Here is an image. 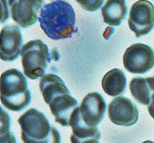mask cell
<instances>
[{
    "label": "cell",
    "mask_w": 154,
    "mask_h": 143,
    "mask_svg": "<svg viewBox=\"0 0 154 143\" xmlns=\"http://www.w3.org/2000/svg\"><path fill=\"white\" fill-rule=\"evenodd\" d=\"M41 28L52 40L71 38L75 32L76 17L72 6L65 0H54L43 5L38 17Z\"/></svg>",
    "instance_id": "6da1fadb"
},
{
    "label": "cell",
    "mask_w": 154,
    "mask_h": 143,
    "mask_svg": "<svg viewBox=\"0 0 154 143\" xmlns=\"http://www.w3.org/2000/svg\"><path fill=\"white\" fill-rule=\"evenodd\" d=\"M23 143H61V135L42 112L30 108L17 120Z\"/></svg>",
    "instance_id": "7a4b0ae2"
},
{
    "label": "cell",
    "mask_w": 154,
    "mask_h": 143,
    "mask_svg": "<svg viewBox=\"0 0 154 143\" xmlns=\"http://www.w3.org/2000/svg\"><path fill=\"white\" fill-rule=\"evenodd\" d=\"M1 103L12 111H21L31 103V93L25 75L17 69H10L1 75Z\"/></svg>",
    "instance_id": "3957f363"
},
{
    "label": "cell",
    "mask_w": 154,
    "mask_h": 143,
    "mask_svg": "<svg viewBox=\"0 0 154 143\" xmlns=\"http://www.w3.org/2000/svg\"><path fill=\"white\" fill-rule=\"evenodd\" d=\"M56 51V49H53L50 53L48 46L41 40L29 41L24 44L20 56L25 77L33 80L42 78L45 75L48 64L52 59H55L54 53Z\"/></svg>",
    "instance_id": "277c9868"
},
{
    "label": "cell",
    "mask_w": 154,
    "mask_h": 143,
    "mask_svg": "<svg viewBox=\"0 0 154 143\" xmlns=\"http://www.w3.org/2000/svg\"><path fill=\"white\" fill-rule=\"evenodd\" d=\"M122 61L129 73L143 75L154 67V50L147 45L134 44L125 50Z\"/></svg>",
    "instance_id": "5b68a950"
},
{
    "label": "cell",
    "mask_w": 154,
    "mask_h": 143,
    "mask_svg": "<svg viewBox=\"0 0 154 143\" xmlns=\"http://www.w3.org/2000/svg\"><path fill=\"white\" fill-rule=\"evenodd\" d=\"M128 25L137 38L148 34L154 27V6L147 0H139L131 6Z\"/></svg>",
    "instance_id": "8992f818"
},
{
    "label": "cell",
    "mask_w": 154,
    "mask_h": 143,
    "mask_svg": "<svg viewBox=\"0 0 154 143\" xmlns=\"http://www.w3.org/2000/svg\"><path fill=\"white\" fill-rule=\"evenodd\" d=\"M45 0H8L13 21L21 28H28L38 21Z\"/></svg>",
    "instance_id": "52a82bcc"
},
{
    "label": "cell",
    "mask_w": 154,
    "mask_h": 143,
    "mask_svg": "<svg viewBox=\"0 0 154 143\" xmlns=\"http://www.w3.org/2000/svg\"><path fill=\"white\" fill-rule=\"evenodd\" d=\"M108 116L115 125L129 127L137 123L139 110L131 100L119 96L108 104Z\"/></svg>",
    "instance_id": "ba28073f"
},
{
    "label": "cell",
    "mask_w": 154,
    "mask_h": 143,
    "mask_svg": "<svg viewBox=\"0 0 154 143\" xmlns=\"http://www.w3.org/2000/svg\"><path fill=\"white\" fill-rule=\"evenodd\" d=\"M22 36L20 28L9 24L0 32V57L3 61H14L19 56L22 49Z\"/></svg>",
    "instance_id": "9c48e42d"
},
{
    "label": "cell",
    "mask_w": 154,
    "mask_h": 143,
    "mask_svg": "<svg viewBox=\"0 0 154 143\" xmlns=\"http://www.w3.org/2000/svg\"><path fill=\"white\" fill-rule=\"evenodd\" d=\"M107 104L102 95L97 92L89 93L79 106L80 115L86 125L96 127L103 120Z\"/></svg>",
    "instance_id": "30bf717a"
},
{
    "label": "cell",
    "mask_w": 154,
    "mask_h": 143,
    "mask_svg": "<svg viewBox=\"0 0 154 143\" xmlns=\"http://www.w3.org/2000/svg\"><path fill=\"white\" fill-rule=\"evenodd\" d=\"M49 107L55 121L63 127H69L72 113L78 107V103L70 94H63L53 100Z\"/></svg>",
    "instance_id": "8fae6325"
},
{
    "label": "cell",
    "mask_w": 154,
    "mask_h": 143,
    "mask_svg": "<svg viewBox=\"0 0 154 143\" xmlns=\"http://www.w3.org/2000/svg\"><path fill=\"white\" fill-rule=\"evenodd\" d=\"M69 126L72 130L70 135L71 143H83L88 140H98L101 135L96 127L86 125L80 115L79 106L72 113Z\"/></svg>",
    "instance_id": "7c38bea8"
},
{
    "label": "cell",
    "mask_w": 154,
    "mask_h": 143,
    "mask_svg": "<svg viewBox=\"0 0 154 143\" xmlns=\"http://www.w3.org/2000/svg\"><path fill=\"white\" fill-rule=\"evenodd\" d=\"M40 90L45 102L49 106L56 97L63 94H69L63 79L53 74H46L40 80Z\"/></svg>",
    "instance_id": "4fadbf2b"
},
{
    "label": "cell",
    "mask_w": 154,
    "mask_h": 143,
    "mask_svg": "<svg viewBox=\"0 0 154 143\" xmlns=\"http://www.w3.org/2000/svg\"><path fill=\"white\" fill-rule=\"evenodd\" d=\"M127 5L125 0H107L101 8L103 21L110 26H119L126 17Z\"/></svg>",
    "instance_id": "5bb4252c"
},
{
    "label": "cell",
    "mask_w": 154,
    "mask_h": 143,
    "mask_svg": "<svg viewBox=\"0 0 154 143\" xmlns=\"http://www.w3.org/2000/svg\"><path fill=\"white\" fill-rule=\"evenodd\" d=\"M103 91L111 97H119L126 89V77L119 69H113L104 75L101 81Z\"/></svg>",
    "instance_id": "9a60e30c"
},
{
    "label": "cell",
    "mask_w": 154,
    "mask_h": 143,
    "mask_svg": "<svg viewBox=\"0 0 154 143\" xmlns=\"http://www.w3.org/2000/svg\"><path fill=\"white\" fill-rule=\"evenodd\" d=\"M129 89L133 98L139 103H142L143 106H147L150 104L152 94L149 90L146 78L141 77L132 78L129 84Z\"/></svg>",
    "instance_id": "2e32d148"
},
{
    "label": "cell",
    "mask_w": 154,
    "mask_h": 143,
    "mask_svg": "<svg viewBox=\"0 0 154 143\" xmlns=\"http://www.w3.org/2000/svg\"><path fill=\"white\" fill-rule=\"evenodd\" d=\"M11 118L4 109H1V127H0V143H17L16 137L10 132Z\"/></svg>",
    "instance_id": "e0dca14e"
},
{
    "label": "cell",
    "mask_w": 154,
    "mask_h": 143,
    "mask_svg": "<svg viewBox=\"0 0 154 143\" xmlns=\"http://www.w3.org/2000/svg\"><path fill=\"white\" fill-rule=\"evenodd\" d=\"M82 9L88 12H95L101 7L104 0H75Z\"/></svg>",
    "instance_id": "ac0fdd59"
},
{
    "label": "cell",
    "mask_w": 154,
    "mask_h": 143,
    "mask_svg": "<svg viewBox=\"0 0 154 143\" xmlns=\"http://www.w3.org/2000/svg\"><path fill=\"white\" fill-rule=\"evenodd\" d=\"M147 109H148V113L150 114V116L154 119V95L151 98V102H150V104L147 106Z\"/></svg>",
    "instance_id": "d6986e66"
},
{
    "label": "cell",
    "mask_w": 154,
    "mask_h": 143,
    "mask_svg": "<svg viewBox=\"0 0 154 143\" xmlns=\"http://www.w3.org/2000/svg\"><path fill=\"white\" fill-rule=\"evenodd\" d=\"M83 143H99L98 140H88V141H85Z\"/></svg>",
    "instance_id": "ffe728a7"
},
{
    "label": "cell",
    "mask_w": 154,
    "mask_h": 143,
    "mask_svg": "<svg viewBox=\"0 0 154 143\" xmlns=\"http://www.w3.org/2000/svg\"><path fill=\"white\" fill-rule=\"evenodd\" d=\"M143 143H154L153 141H150V140H146V141H143Z\"/></svg>",
    "instance_id": "44dd1931"
}]
</instances>
